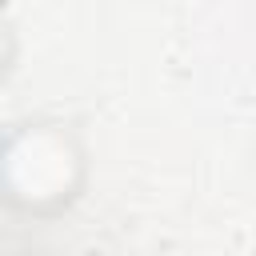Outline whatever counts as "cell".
<instances>
[{
    "instance_id": "6da1fadb",
    "label": "cell",
    "mask_w": 256,
    "mask_h": 256,
    "mask_svg": "<svg viewBox=\"0 0 256 256\" xmlns=\"http://www.w3.org/2000/svg\"><path fill=\"white\" fill-rule=\"evenodd\" d=\"M92 184V144L84 128L56 112H28L0 140V208L12 220L52 224L68 216Z\"/></svg>"
}]
</instances>
